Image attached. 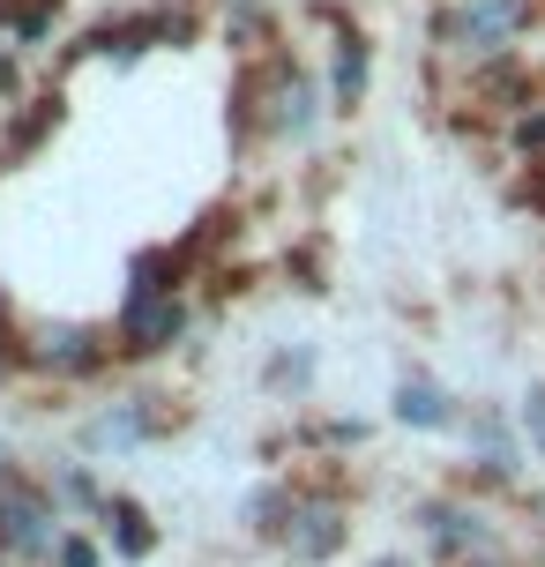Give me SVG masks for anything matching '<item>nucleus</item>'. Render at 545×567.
Masks as SVG:
<instances>
[{
  "label": "nucleus",
  "instance_id": "nucleus-1",
  "mask_svg": "<svg viewBox=\"0 0 545 567\" xmlns=\"http://www.w3.org/2000/svg\"><path fill=\"white\" fill-rule=\"evenodd\" d=\"M523 30V0H471L456 16H441V38L463 45V53H493V45H508Z\"/></svg>",
  "mask_w": 545,
  "mask_h": 567
},
{
  "label": "nucleus",
  "instance_id": "nucleus-2",
  "mask_svg": "<svg viewBox=\"0 0 545 567\" xmlns=\"http://www.w3.org/2000/svg\"><path fill=\"white\" fill-rule=\"evenodd\" d=\"M0 538L16 545V553H45V545H53V515L38 508V493L0 485Z\"/></svg>",
  "mask_w": 545,
  "mask_h": 567
},
{
  "label": "nucleus",
  "instance_id": "nucleus-3",
  "mask_svg": "<svg viewBox=\"0 0 545 567\" xmlns=\"http://www.w3.org/2000/svg\"><path fill=\"white\" fill-rule=\"evenodd\" d=\"M179 329V307L173 299H157V284H143V291H135V307H127V343H135V351H150V343H165Z\"/></svg>",
  "mask_w": 545,
  "mask_h": 567
},
{
  "label": "nucleus",
  "instance_id": "nucleus-4",
  "mask_svg": "<svg viewBox=\"0 0 545 567\" xmlns=\"http://www.w3.org/2000/svg\"><path fill=\"white\" fill-rule=\"evenodd\" d=\"M337 545V508L329 501H315V508H299V530H291V553H307V560H321Z\"/></svg>",
  "mask_w": 545,
  "mask_h": 567
},
{
  "label": "nucleus",
  "instance_id": "nucleus-5",
  "mask_svg": "<svg viewBox=\"0 0 545 567\" xmlns=\"http://www.w3.org/2000/svg\"><path fill=\"white\" fill-rule=\"evenodd\" d=\"M397 411L411 425H441V419H449V411H441V389H426V381H403V389H397Z\"/></svg>",
  "mask_w": 545,
  "mask_h": 567
},
{
  "label": "nucleus",
  "instance_id": "nucleus-6",
  "mask_svg": "<svg viewBox=\"0 0 545 567\" xmlns=\"http://www.w3.org/2000/svg\"><path fill=\"white\" fill-rule=\"evenodd\" d=\"M60 567H90V545H60Z\"/></svg>",
  "mask_w": 545,
  "mask_h": 567
},
{
  "label": "nucleus",
  "instance_id": "nucleus-7",
  "mask_svg": "<svg viewBox=\"0 0 545 567\" xmlns=\"http://www.w3.org/2000/svg\"><path fill=\"white\" fill-rule=\"evenodd\" d=\"M531 433H538V441H545V389H538V396H531Z\"/></svg>",
  "mask_w": 545,
  "mask_h": 567
},
{
  "label": "nucleus",
  "instance_id": "nucleus-8",
  "mask_svg": "<svg viewBox=\"0 0 545 567\" xmlns=\"http://www.w3.org/2000/svg\"><path fill=\"white\" fill-rule=\"evenodd\" d=\"M523 142H545V120H523Z\"/></svg>",
  "mask_w": 545,
  "mask_h": 567
}]
</instances>
